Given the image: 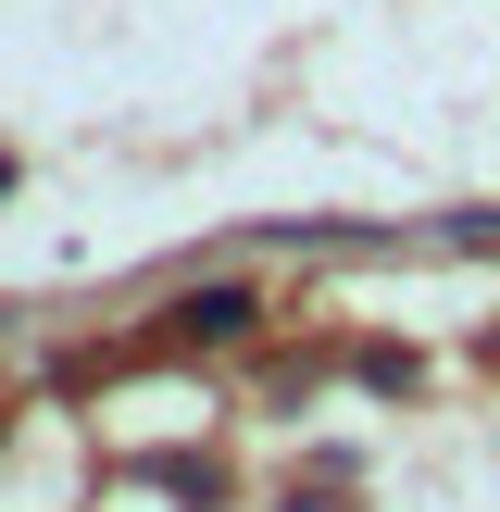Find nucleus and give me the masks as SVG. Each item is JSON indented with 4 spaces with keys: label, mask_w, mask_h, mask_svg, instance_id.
Wrapping results in <instances>:
<instances>
[{
    "label": "nucleus",
    "mask_w": 500,
    "mask_h": 512,
    "mask_svg": "<svg viewBox=\"0 0 500 512\" xmlns=\"http://www.w3.org/2000/svg\"><path fill=\"white\" fill-rule=\"evenodd\" d=\"M188 325H200V338H238L250 300H238V288H200V300H188Z\"/></svg>",
    "instance_id": "nucleus-1"
},
{
    "label": "nucleus",
    "mask_w": 500,
    "mask_h": 512,
    "mask_svg": "<svg viewBox=\"0 0 500 512\" xmlns=\"http://www.w3.org/2000/svg\"><path fill=\"white\" fill-rule=\"evenodd\" d=\"M0 188H13V150H0Z\"/></svg>",
    "instance_id": "nucleus-2"
}]
</instances>
